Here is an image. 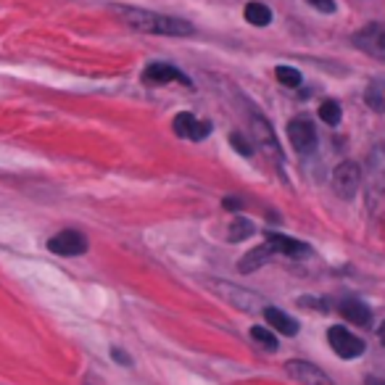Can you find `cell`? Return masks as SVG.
<instances>
[{
  "label": "cell",
  "instance_id": "obj_1",
  "mask_svg": "<svg viewBox=\"0 0 385 385\" xmlns=\"http://www.w3.org/2000/svg\"><path fill=\"white\" fill-rule=\"evenodd\" d=\"M116 14L124 19V24H130L138 32H148V35H169V37H185L192 35L195 29L188 24L185 19L164 16V14H153V11L140 9H116Z\"/></svg>",
  "mask_w": 385,
  "mask_h": 385
},
{
  "label": "cell",
  "instance_id": "obj_2",
  "mask_svg": "<svg viewBox=\"0 0 385 385\" xmlns=\"http://www.w3.org/2000/svg\"><path fill=\"white\" fill-rule=\"evenodd\" d=\"M367 209L385 219V143L375 145L367 158Z\"/></svg>",
  "mask_w": 385,
  "mask_h": 385
},
{
  "label": "cell",
  "instance_id": "obj_3",
  "mask_svg": "<svg viewBox=\"0 0 385 385\" xmlns=\"http://www.w3.org/2000/svg\"><path fill=\"white\" fill-rule=\"evenodd\" d=\"M211 290H214V293H219V296L225 298L227 304L237 307L240 312H259V309H267L259 293H251V290L240 288V285H232V282L217 280V282H211Z\"/></svg>",
  "mask_w": 385,
  "mask_h": 385
},
{
  "label": "cell",
  "instance_id": "obj_4",
  "mask_svg": "<svg viewBox=\"0 0 385 385\" xmlns=\"http://www.w3.org/2000/svg\"><path fill=\"white\" fill-rule=\"evenodd\" d=\"M327 341H330V349L341 356V359H356L364 354V341L356 338L354 333H349L343 324H333L327 330Z\"/></svg>",
  "mask_w": 385,
  "mask_h": 385
},
{
  "label": "cell",
  "instance_id": "obj_5",
  "mask_svg": "<svg viewBox=\"0 0 385 385\" xmlns=\"http://www.w3.org/2000/svg\"><path fill=\"white\" fill-rule=\"evenodd\" d=\"M361 167L356 161H341L333 172V188L341 198H351L361 185Z\"/></svg>",
  "mask_w": 385,
  "mask_h": 385
},
{
  "label": "cell",
  "instance_id": "obj_6",
  "mask_svg": "<svg viewBox=\"0 0 385 385\" xmlns=\"http://www.w3.org/2000/svg\"><path fill=\"white\" fill-rule=\"evenodd\" d=\"M48 251H53L56 256H82L88 251V237L77 232V230H63L58 235H53L48 240Z\"/></svg>",
  "mask_w": 385,
  "mask_h": 385
},
{
  "label": "cell",
  "instance_id": "obj_7",
  "mask_svg": "<svg viewBox=\"0 0 385 385\" xmlns=\"http://www.w3.org/2000/svg\"><path fill=\"white\" fill-rule=\"evenodd\" d=\"M354 43L364 53L385 61V26L383 24H367L364 29H359V32L354 35Z\"/></svg>",
  "mask_w": 385,
  "mask_h": 385
},
{
  "label": "cell",
  "instance_id": "obj_8",
  "mask_svg": "<svg viewBox=\"0 0 385 385\" xmlns=\"http://www.w3.org/2000/svg\"><path fill=\"white\" fill-rule=\"evenodd\" d=\"M288 138H290V145L298 150V153H312L317 148V130L314 124L309 122V119H293L288 124Z\"/></svg>",
  "mask_w": 385,
  "mask_h": 385
},
{
  "label": "cell",
  "instance_id": "obj_9",
  "mask_svg": "<svg viewBox=\"0 0 385 385\" xmlns=\"http://www.w3.org/2000/svg\"><path fill=\"white\" fill-rule=\"evenodd\" d=\"M285 372H288V375L301 385H335L333 380H330V375H324L322 369L314 367L312 361L293 359V361L285 364Z\"/></svg>",
  "mask_w": 385,
  "mask_h": 385
},
{
  "label": "cell",
  "instance_id": "obj_10",
  "mask_svg": "<svg viewBox=\"0 0 385 385\" xmlns=\"http://www.w3.org/2000/svg\"><path fill=\"white\" fill-rule=\"evenodd\" d=\"M172 130H175L177 138H185V140H203V138H209L211 135V124L209 122H201L198 116L183 114L175 116V122H172Z\"/></svg>",
  "mask_w": 385,
  "mask_h": 385
},
{
  "label": "cell",
  "instance_id": "obj_11",
  "mask_svg": "<svg viewBox=\"0 0 385 385\" xmlns=\"http://www.w3.org/2000/svg\"><path fill=\"white\" fill-rule=\"evenodd\" d=\"M143 82H148V85H169V82H183V85H188L190 88V79L185 77L183 71L177 69V66H172V63H148L145 66V71H143Z\"/></svg>",
  "mask_w": 385,
  "mask_h": 385
},
{
  "label": "cell",
  "instance_id": "obj_12",
  "mask_svg": "<svg viewBox=\"0 0 385 385\" xmlns=\"http://www.w3.org/2000/svg\"><path fill=\"white\" fill-rule=\"evenodd\" d=\"M267 243L277 251V256H290V259H307L312 256V248L301 240H293L288 235H280V232H267Z\"/></svg>",
  "mask_w": 385,
  "mask_h": 385
},
{
  "label": "cell",
  "instance_id": "obj_13",
  "mask_svg": "<svg viewBox=\"0 0 385 385\" xmlns=\"http://www.w3.org/2000/svg\"><path fill=\"white\" fill-rule=\"evenodd\" d=\"M277 256V251L272 248L270 243H264V245H256L254 251H248V254L240 259V264H237V270L243 272H254V270H259V267H264V264H270L272 259Z\"/></svg>",
  "mask_w": 385,
  "mask_h": 385
},
{
  "label": "cell",
  "instance_id": "obj_14",
  "mask_svg": "<svg viewBox=\"0 0 385 385\" xmlns=\"http://www.w3.org/2000/svg\"><path fill=\"white\" fill-rule=\"evenodd\" d=\"M341 314L343 319H349L351 324H359V327H367L369 319H372L369 307L364 301H359V298H346V301H341Z\"/></svg>",
  "mask_w": 385,
  "mask_h": 385
},
{
  "label": "cell",
  "instance_id": "obj_15",
  "mask_svg": "<svg viewBox=\"0 0 385 385\" xmlns=\"http://www.w3.org/2000/svg\"><path fill=\"white\" fill-rule=\"evenodd\" d=\"M251 135H254L256 140H259V145H264L270 153L280 156V145H277V140H274V132H272V127L267 124V119L254 116V119H251Z\"/></svg>",
  "mask_w": 385,
  "mask_h": 385
},
{
  "label": "cell",
  "instance_id": "obj_16",
  "mask_svg": "<svg viewBox=\"0 0 385 385\" xmlns=\"http://www.w3.org/2000/svg\"><path fill=\"white\" fill-rule=\"evenodd\" d=\"M264 317H267L270 327H274L277 333H282V335H296L298 333V322L293 319V317L285 314L282 309L267 307V309H264Z\"/></svg>",
  "mask_w": 385,
  "mask_h": 385
},
{
  "label": "cell",
  "instance_id": "obj_17",
  "mask_svg": "<svg viewBox=\"0 0 385 385\" xmlns=\"http://www.w3.org/2000/svg\"><path fill=\"white\" fill-rule=\"evenodd\" d=\"M364 101L367 106L375 111V114H385V82L383 79H372L367 85V93H364Z\"/></svg>",
  "mask_w": 385,
  "mask_h": 385
},
{
  "label": "cell",
  "instance_id": "obj_18",
  "mask_svg": "<svg viewBox=\"0 0 385 385\" xmlns=\"http://www.w3.org/2000/svg\"><path fill=\"white\" fill-rule=\"evenodd\" d=\"M243 16H245L248 24L267 26L272 21V11H270V6H264V3H259V0H251V3L243 9Z\"/></svg>",
  "mask_w": 385,
  "mask_h": 385
},
{
  "label": "cell",
  "instance_id": "obj_19",
  "mask_svg": "<svg viewBox=\"0 0 385 385\" xmlns=\"http://www.w3.org/2000/svg\"><path fill=\"white\" fill-rule=\"evenodd\" d=\"M248 235H254V225H251L245 217H235L230 222V227H227L230 243H240V240H245Z\"/></svg>",
  "mask_w": 385,
  "mask_h": 385
},
{
  "label": "cell",
  "instance_id": "obj_20",
  "mask_svg": "<svg viewBox=\"0 0 385 385\" xmlns=\"http://www.w3.org/2000/svg\"><path fill=\"white\" fill-rule=\"evenodd\" d=\"M251 341L259 346V349H264V351H277L280 349V343H277V335L272 333V330H267V327H251Z\"/></svg>",
  "mask_w": 385,
  "mask_h": 385
},
{
  "label": "cell",
  "instance_id": "obj_21",
  "mask_svg": "<svg viewBox=\"0 0 385 385\" xmlns=\"http://www.w3.org/2000/svg\"><path fill=\"white\" fill-rule=\"evenodd\" d=\"M341 106H338V101H322V106H319V119H322L324 124H330V127H335V124H341Z\"/></svg>",
  "mask_w": 385,
  "mask_h": 385
},
{
  "label": "cell",
  "instance_id": "obj_22",
  "mask_svg": "<svg viewBox=\"0 0 385 385\" xmlns=\"http://www.w3.org/2000/svg\"><path fill=\"white\" fill-rule=\"evenodd\" d=\"M274 77L280 79L285 88H298V85H301V71L293 69V66H277V69H274Z\"/></svg>",
  "mask_w": 385,
  "mask_h": 385
},
{
  "label": "cell",
  "instance_id": "obj_23",
  "mask_svg": "<svg viewBox=\"0 0 385 385\" xmlns=\"http://www.w3.org/2000/svg\"><path fill=\"white\" fill-rule=\"evenodd\" d=\"M230 143L235 145L240 156H251V153H254V150H251V143L245 140V138H243V135H240V132H232V135H230Z\"/></svg>",
  "mask_w": 385,
  "mask_h": 385
},
{
  "label": "cell",
  "instance_id": "obj_24",
  "mask_svg": "<svg viewBox=\"0 0 385 385\" xmlns=\"http://www.w3.org/2000/svg\"><path fill=\"white\" fill-rule=\"evenodd\" d=\"M309 3L322 14H335V0H309Z\"/></svg>",
  "mask_w": 385,
  "mask_h": 385
},
{
  "label": "cell",
  "instance_id": "obj_25",
  "mask_svg": "<svg viewBox=\"0 0 385 385\" xmlns=\"http://www.w3.org/2000/svg\"><path fill=\"white\" fill-rule=\"evenodd\" d=\"M111 356L116 359V364H132L130 354H124L122 349H111Z\"/></svg>",
  "mask_w": 385,
  "mask_h": 385
},
{
  "label": "cell",
  "instance_id": "obj_26",
  "mask_svg": "<svg viewBox=\"0 0 385 385\" xmlns=\"http://www.w3.org/2000/svg\"><path fill=\"white\" fill-rule=\"evenodd\" d=\"M225 209L237 211V209H240V201H237V198H225Z\"/></svg>",
  "mask_w": 385,
  "mask_h": 385
},
{
  "label": "cell",
  "instance_id": "obj_27",
  "mask_svg": "<svg viewBox=\"0 0 385 385\" xmlns=\"http://www.w3.org/2000/svg\"><path fill=\"white\" fill-rule=\"evenodd\" d=\"M377 335H380V341H383V346H385V322L380 324V330H377Z\"/></svg>",
  "mask_w": 385,
  "mask_h": 385
},
{
  "label": "cell",
  "instance_id": "obj_28",
  "mask_svg": "<svg viewBox=\"0 0 385 385\" xmlns=\"http://www.w3.org/2000/svg\"><path fill=\"white\" fill-rule=\"evenodd\" d=\"M367 385H385V383H383V380H375V377H369Z\"/></svg>",
  "mask_w": 385,
  "mask_h": 385
}]
</instances>
